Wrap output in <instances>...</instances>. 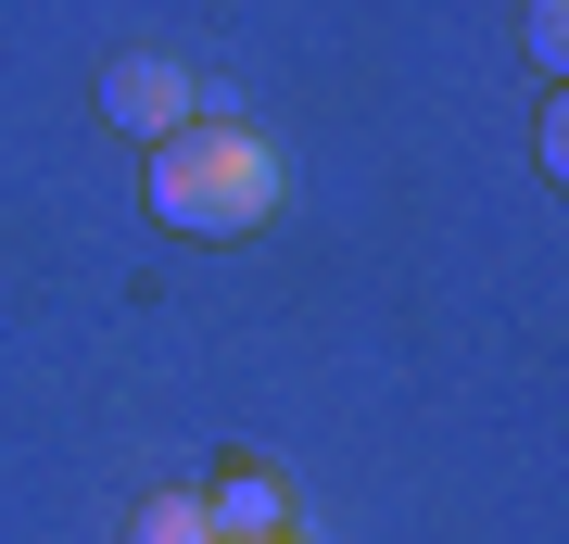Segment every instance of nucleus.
<instances>
[{
  "label": "nucleus",
  "instance_id": "obj_2",
  "mask_svg": "<svg viewBox=\"0 0 569 544\" xmlns=\"http://www.w3.org/2000/svg\"><path fill=\"white\" fill-rule=\"evenodd\" d=\"M102 115L127 127V140H178V127L203 115V89H190L178 63H152V51H127L114 77H102Z\"/></svg>",
  "mask_w": 569,
  "mask_h": 544
},
{
  "label": "nucleus",
  "instance_id": "obj_4",
  "mask_svg": "<svg viewBox=\"0 0 569 544\" xmlns=\"http://www.w3.org/2000/svg\"><path fill=\"white\" fill-rule=\"evenodd\" d=\"M140 544H216L203 494H152V506H140Z\"/></svg>",
  "mask_w": 569,
  "mask_h": 544
},
{
  "label": "nucleus",
  "instance_id": "obj_3",
  "mask_svg": "<svg viewBox=\"0 0 569 544\" xmlns=\"http://www.w3.org/2000/svg\"><path fill=\"white\" fill-rule=\"evenodd\" d=\"M203 520H216V544H291V482L279 468H241V482L203 494Z\"/></svg>",
  "mask_w": 569,
  "mask_h": 544
},
{
  "label": "nucleus",
  "instance_id": "obj_1",
  "mask_svg": "<svg viewBox=\"0 0 569 544\" xmlns=\"http://www.w3.org/2000/svg\"><path fill=\"white\" fill-rule=\"evenodd\" d=\"M152 216L178 241H241V228L279 216V152L241 115H190L178 140H152Z\"/></svg>",
  "mask_w": 569,
  "mask_h": 544
},
{
  "label": "nucleus",
  "instance_id": "obj_5",
  "mask_svg": "<svg viewBox=\"0 0 569 544\" xmlns=\"http://www.w3.org/2000/svg\"><path fill=\"white\" fill-rule=\"evenodd\" d=\"M531 63H545V77L569 63V0H531Z\"/></svg>",
  "mask_w": 569,
  "mask_h": 544
}]
</instances>
